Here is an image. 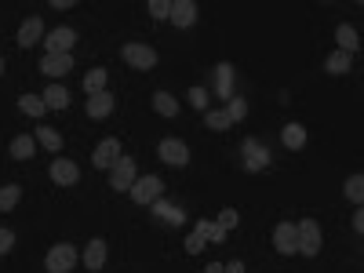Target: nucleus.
I'll return each mask as SVG.
<instances>
[{
  "mask_svg": "<svg viewBox=\"0 0 364 273\" xmlns=\"http://www.w3.org/2000/svg\"><path fill=\"white\" fill-rule=\"evenodd\" d=\"M346 197L354 201V204H361V201H364V175H361V172L346 179Z\"/></svg>",
  "mask_w": 364,
  "mask_h": 273,
  "instance_id": "c85d7f7f",
  "label": "nucleus"
},
{
  "mask_svg": "<svg viewBox=\"0 0 364 273\" xmlns=\"http://www.w3.org/2000/svg\"><path fill=\"white\" fill-rule=\"evenodd\" d=\"M281 142H284V146H288V150H303L306 146V128L303 124H284L281 128Z\"/></svg>",
  "mask_w": 364,
  "mask_h": 273,
  "instance_id": "a211bd4d",
  "label": "nucleus"
},
{
  "mask_svg": "<svg viewBox=\"0 0 364 273\" xmlns=\"http://www.w3.org/2000/svg\"><path fill=\"white\" fill-rule=\"evenodd\" d=\"M223 273H244V263H241V259H233V263H223Z\"/></svg>",
  "mask_w": 364,
  "mask_h": 273,
  "instance_id": "4c0bfd02",
  "label": "nucleus"
},
{
  "mask_svg": "<svg viewBox=\"0 0 364 273\" xmlns=\"http://www.w3.org/2000/svg\"><path fill=\"white\" fill-rule=\"evenodd\" d=\"M106 255H110L106 241H102V237H91L88 248H84V266H88V270H102V266H106Z\"/></svg>",
  "mask_w": 364,
  "mask_h": 273,
  "instance_id": "2eb2a0df",
  "label": "nucleus"
},
{
  "mask_svg": "<svg viewBox=\"0 0 364 273\" xmlns=\"http://www.w3.org/2000/svg\"><path fill=\"white\" fill-rule=\"evenodd\" d=\"M204 273H223V263H208V266H204Z\"/></svg>",
  "mask_w": 364,
  "mask_h": 273,
  "instance_id": "a19ab883",
  "label": "nucleus"
},
{
  "mask_svg": "<svg viewBox=\"0 0 364 273\" xmlns=\"http://www.w3.org/2000/svg\"><path fill=\"white\" fill-rule=\"evenodd\" d=\"M41 99H44V106H48V110H66V106H70V91H66V88H59V84H51Z\"/></svg>",
  "mask_w": 364,
  "mask_h": 273,
  "instance_id": "b1692460",
  "label": "nucleus"
},
{
  "mask_svg": "<svg viewBox=\"0 0 364 273\" xmlns=\"http://www.w3.org/2000/svg\"><path fill=\"white\" fill-rule=\"evenodd\" d=\"M37 142H41L44 150H51V153H59V150H62V135L55 132V128H48V124L37 128Z\"/></svg>",
  "mask_w": 364,
  "mask_h": 273,
  "instance_id": "a878e982",
  "label": "nucleus"
},
{
  "mask_svg": "<svg viewBox=\"0 0 364 273\" xmlns=\"http://www.w3.org/2000/svg\"><path fill=\"white\" fill-rule=\"evenodd\" d=\"M11 248H15V233H11L8 226H0V255H8Z\"/></svg>",
  "mask_w": 364,
  "mask_h": 273,
  "instance_id": "e433bc0d",
  "label": "nucleus"
},
{
  "mask_svg": "<svg viewBox=\"0 0 364 273\" xmlns=\"http://www.w3.org/2000/svg\"><path fill=\"white\" fill-rule=\"evenodd\" d=\"M73 44H77V30H73V26H59V30H51V33L44 37L48 55H70Z\"/></svg>",
  "mask_w": 364,
  "mask_h": 273,
  "instance_id": "0eeeda50",
  "label": "nucleus"
},
{
  "mask_svg": "<svg viewBox=\"0 0 364 273\" xmlns=\"http://www.w3.org/2000/svg\"><path fill=\"white\" fill-rule=\"evenodd\" d=\"M51 8H55V11H70V8H77V0H51Z\"/></svg>",
  "mask_w": 364,
  "mask_h": 273,
  "instance_id": "58836bf2",
  "label": "nucleus"
},
{
  "mask_svg": "<svg viewBox=\"0 0 364 273\" xmlns=\"http://www.w3.org/2000/svg\"><path fill=\"white\" fill-rule=\"evenodd\" d=\"M197 230L204 233V237H208V241H226V233H223V230H219L215 223H204V219H201V223H197Z\"/></svg>",
  "mask_w": 364,
  "mask_h": 273,
  "instance_id": "c9c22d12",
  "label": "nucleus"
},
{
  "mask_svg": "<svg viewBox=\"0 0 364 273\" xmlns=\"http://www.w3.org/2000/svg\"><path fill=\"white\" fill-rule=\"evenodd\" d=\"M48 175H51V182H55V186H77L81 168H77L73 161H66V157H55V161H51V168H48Z\"/></svg>",
  "mask_w": 364,
  "mask_h": 273,
  "instance_id": "1a4fd4ad",
  "label": "nucleus"
},
{
  "mask_svg": "<svg viewBox=\"0 0 364 273\" xmlns=\"http://www.w3.org/2000/svg\"><path fill=\"white\" fill-rule=\"evenodd\" d=\"M168 19H172L179 30H190V26L197 22V4H193V0H175L172 15H168Z\"/></svg>",
  "mask_w": 364,
  "mask_h": 273,
  "instance_id": "4468645a",
  "label": "nucleus"
},
{
  "mask_svg": "<svg viewBox=\"0 0 364 273\" xmlns=\"http://www.w3.org/2000/svg\"><path fill=\"white\" fill-rule=\"evenodd\" d=\"M186 99H190V106H193V110L208 113V91H204V88H190V91H186Z\"/></svg>",
  "mask_w": 364,
  "mask_h": 273,
  "instance_id": "2f4dec72",
  "label": "nucleus"
},
{
  "mask_svg": "<svg viewBox=\"0 0 364 273\" xmlns=\"http://www.w3.org/2000/svg\"><path fill=\"white\" fill-rule=\"evenodd\" d=\"M0 77H4V59H0Z\"/></svg>",
  "mask_w": 364,
  "mask_h": 273,
  "instance_id": "79ce46f5",
  "label": "nucleus"
},
{
  "mask_svg": "<svg viewBox=\"0 0 364 273\" xmlns=\"http://www.w3.org/2000/svg\"><path fill=\"white\" fill-rule=\"evenodd\" d=\"M244 172H263L270 168V150L259 146V139H244Z\"/></svg>",
  "mask_w": 364,
  "mask_h": 273,
  "instance_id": "6e6552de",
  "label": "nucleus"
},
{
  "mask_svg": "<svg viewBox=\"0 0 364 273\" xmlns=\"http://www.w3.org/2000/svg\"><path fill=\"white\" fill-rule=\"evenodd\" d=\"M237 223H241V215H237V208H223V212H219V230L223 233H230V230H237Z\"/></svg>",
  "mask_w": 364,
  "mask_h": 273,
  "instance_id": "7c9ffc66",
  "label": "nucleus"
},
{
  "mask_svg": "<svg viewBox=\"0 0 364 273\" xmlns=\"http://www.w3.org/2000/svg\"><path fill=\"white\" fill-rule=\"evenodd\" d=\"M117 99L110 95V91H99V95H88V117L91 121H106V117L113 113Z\"/></svg>",
  "mask_w": 364,
  "mask_h": 273,
  "instance_id": "ddd939ff",
  "label": "nucleus"
},
{
  "mask_svg": "<svg viewBox=\"0 0 364 273\" xmlns=\"http://www.w3.org/2000/svg\"><path fill=\"white\" fill-rule=\"evenodd\" d=\"M73 70V55H44L41 59V73L48 77H66Z\"/></svg>",
  "mask_w": 364,
  "mask_h": 273,
  "instance_id": "dca6fc26",
  "label": "nucleus"
},
{
  "mask_svg": "<svg viewBox=\"0 0 364 273\" xmlns=\"http://www.w3.org/2000/svg\"><path fill=\"white\" fill-rule=\"evenodd\" d=\"M106 81H110V70H106V66L88 70V77H84V91H88V95H99V91H106Z\"/></svg>",
  "mask_w": 364,
  "mask_h": 273,
  "instance_id": "412c9836",
  "label": "nucleus"
},
{
  "mask_svg": "<svg viewBox=\"0 0 364 273\" xmlns=\"http://www.w3.org/2000/svg\"><path fill=\"white\" fill-rule=\"evenodd\" d=\"M110 186L117 190V193H128V190H132V182L139 179V172H135V157H121V161H117L113 168H110Z\"/></svg>",
  "mask_w": 364,
  "mask_h": 273,
  "instance_id": "423d86ee",
  "label": "nucleus"
},
{
  "mask_svg": "<svg viewBox=\"0 0 364 273\" xmlns=\"http://www.w3.org/2000/svg\"><path fill=\"white\" fill-rule=\"evenodd\" d=\"M335 41H339V51H346V55H354V51L361 48V41H357V30L350 22H343L339 30H335Z\"/></svg>",
  "mask_w": 364,
  "mask_h": 273,
  "instance_id": "4be33fe9",
  "label": "nucleus"
},
{
  "mask_svg": "<svg viewBox=\"0 0 364 273\" xmlns=\"http://www.w3.org/2000/svg\"><path fill=\"white\" fill-rule=\"evenodd\" d=\"M204 128H212V132H230L233 121H230L226 110H208L204 113Z\"/></svg>",
  "mask_w": 364,
  "mask_h": 273,
  "instance_id": "393cba45",
  "label": "nucleus"
},
{
  "mask_svg": "<svg viewBox=\"0 0 364 273\" xmlns=\"http://www.w3.org/2000/svg\"><path fill=\"white\" fill-rule=\"evenodd\" d=\"M354 230L364 233V212H361V208H357V215H354Z\"/></svg>",
  "mask_w": 364,
  "mask_h": 273,
  "instance_id": "ea45409f",
  "label": "nucleus"
},
{
  "mask_svg": "<svg viewBox=\"0 0 364 273\" xmlns=\"http://www.w3.org/2000/svg\"><path fill=\"white\" fill-rule=\"evenodd\" d=\"M77 248L73 244H51V252L44 255V270L48 273H70L73 266H77Z\"/></svg>",
  "mask_w": 364,
  "mask_h": 273,
  "instance_id": "f03ea898",
  "label": "nucleus"
},
{
  "mask_svg": "<svg viewBox=\"0 0 364 273\" xmlns=\"http://www.w3.org/2000/svg\"><path fill=\"white\" fill-rule=\"evenodd\" d=\"M128 193H132V201H135V204L146 208V204H153V201H157L161 193H164V179H161V175H139V179L132 182V190H128Z\"/></svg>",
  "mask_w": 364,
  "mask_h": 273,
  "instance_id": "f257e3e1",
  "label": "nucleus"
},
{
  "mask_svg": "<svg viewBox=\"0 0 364 273\" xmlns=\"http://www.w3.org/2000/svg\"><path fill=\"white\" fill-rule=\"evenodd\" d=\"M350 66H354V55H346V51H332V55L324 59V70H328L332 77L350 73Z\"/></svg>",
  "mask_w": 364,
  "mask_h": 273,
  "instance_id": "aec40b11",
  "label": "nucleus"
},
{
  "mask_svg": "<svg viewBox=\"0 0 364 273\" xmlns=\"http://www.w3.org/2000/svg\"><path fill=\"white\" fill-rule=\"evenodd\" d=\"M19 110L30 113V117H44V113H48V106H44L41 95H19Z\"/></svg>",
  "mask_w": 364,
  "mask_h": 273,
  "instance_id": "bb28decb",
  "label": "nucleus"
},
{
  "mask_svg": "<svg viewBox=\"0 0 364 273\" xmlns=\"http://www.w3.org/2000/svg\"><path fill=\"white\" fill-rule=\"evenodd\" d=\"M157 157H161L164 164H172V168H186V164H190V146H186L182 139H161Z\"/></svg>",
  "mask_w": 364,
  "mask_h": 273,
  "instance_id": "39448f33",
  "label": "nucleus"
},
{
  "mask_svg": "<svg viewBox=\"0 0 364 273\" xmlns=\"http://www.w3.org/2000/svg\"><path fill=\"white\" fill-rule=\"evenodd\" d=\"M230 77H233V66H230V62H219V66H215V84H219V95H230Z\"/></svg>",
  "mask_w": 364,
  "mask_h": 273,
  "instance_id": "c756f323",
  "label": "nucleus"
},
{
  "mask_svg": "<svg viewBox=\"0 0 364 273\" xmlns=\"http://www.w3.org/2000/svg\"><path fill=\"white\" fill-rule=\"evenodd\" d=\"M121 59L132 70H142V73H150L153 66H157V51H153L150 44H124L121 48Z\"/></svg>",
  "mask_w": 364,
  "mask_h": 273,
  "instance_id": "20e7f679",
  "label": "nucleus"
},
{
  "mask_svg": "<svg viewBox=\"0 0 364 273\" xmlns=\"http://www.w3.org/2000/svg\"><path fill=\"white\" fill-rule=\"evenodd\" d=\"M204 241H208L204 233H201V230H193L190 237H186V252H190V255H201V252H204Z\"/></svg>",
  "mask_w": 364,
  "mask_h": 273,
  "instance_id": "72a5a7b5",
  "label": "nucleus"
},
{
  "mask_svg": "<svg viewBox=\"0 0 364 273\" xmlns=\"http://www.w3.org/2000/svg\"><path fill=\"white\" fill-rule=\"evenodd\" d=\"M153 208V215H157V219H164V223H172V226H182V219H186V215H182V208H175V204H168V201H153L150 204Z\"/></svg>",
  "mask_w": 364,
  "mask_h": 273,
  "instance_id": "6ab92c4d",
  "label": "nucleus"
},
{
  "mask_svg": "<svg viewBox=\"0 0 364 273\" xmlns=\"http://www.w3.org/2000/svg\"><path fill=\"white\" fill-rule=\"evenodd\" d=\"M295 230H299V255L317 259L321 255V226H317V219H303V223H295Z\"/></svg>",
  "mask_w": 364,
  "mask_h": 273,
  "instance_id": "7ed1b4c3",
  "label": "nucleus"
},
{
  "mask_svg": "<svg viewBox=\"0 0 364 273\" xmlns=\"http://www.w3.org/2000/svg\"><path fill=\"white\" fill-rule=\"evenodd\" d=\"M153 113H161V117H179V99L172 95V91H153Z\"/></svg>",
  "mask_w": 364,
  "mask_h": 273,
  "instance_id": "f3484780",
  "label": "nucleus"
},
{
  "mask_svg": "<svg viewBox=\"0 0 364 273\" xmlns=\"http://www.w3.org/2000/svg\"><path fill=\"white\" fill-rule=\"evenodd\" d=\"M41 37H44V19H41V15H30V19L19 26V48L41 44Z\"/></svg>",
  "mask_w": 364,
  "mask_h": 273,
  "instance_id": "f8f14e48",
  "label": "nucleus"
},
{
  "mask_svg": "<svg viewBox=\"0 0 364 273\" xmlns=\"http://www.w3.org/2000/svg\"><path fill=\"white\" fill-rule=\"evenodd\" d=\"M226 113H230V121L237 124V121H244V113H248V102H244V99H233L230 106H226Z\"/></svg>",
  "mask_w": 364,
  "mask_h": 273,
  "instance_id": "f704fd0d",
  "label": "nucleus"
},
{
  "mask_svg": "<svg viewBox=\"0 0 364 273\" xmlns=\"http://www.w3.org/2000/svg\"><path fill=\"white\" fill-rule=\"evenodd\" d=\"M37 153V139H30V135H15L11 139V157L15 161H30Z\"/></svg>",
  "mask_w": 364,
  "mask_h": 273,
  "instance_id": "5701e85b",
  "label": "nucleus"
},
{
  "mask_svg": "<svg viewBox=\"0 0 364 273\" xmlns=\"http://www.w3.org/2000/svg\"><path fill=\"white\" fill-rule=\"evenodd\" d=\"M146 11H150V15L153 19H168V15H172V4H168V0H150V4H146Z\"/></svg>",
  "mask_w": 364,
  "mask_h": 273,
  "instance_id": "473e14b6",
  "label": "nucleus"
},
{
  "mask_svg": "<svg viewBox=\"0 0 364 273\" xmlns=\"http://www.w3.org/2000/svg\"><path fill=\"white\" fill-rule=\"evenodd\" d=\"M19 201H22V186H15V182H11V186H0V212H11Z\"/></svg>",
  "mask_w": 364,
  "mask_h": 273,
  "instance_id": "cd10ccee",
  "label": "nucleus"
},
{
  "mask_svg": "<svg viewBox=\"0 0 364 273\" xmlns=\"http://www.w3.org/2000/svg\"><path fill=\"white\" fill-rule=\"evenodd\" d=\"M117 161H121V142H117V139H102L99 146H95V153H91V164H95L99 172L113 168Z\"/></svg>",
  "mask_w": 364,
  "mask_h": 273,
  "instance_id": "9d476101",
  "label": "nucleus"
},
{
  "mask_svg": "<svg viewBox=\"0 0 364 273\" xmlns=\"http://www.w3.org/2000/svg\"><path fill=\"white\" fill-rule=\"evenodd\" d=\"M273 248H277L281 255H295L299 252V230H295V223H277V230H273Z\"/></svg>",
  "mask_w": 364,
  "mask_h": 273,
  "instance_id": "9b49d317",
  "label": "nucleus"
}]
</instances>
